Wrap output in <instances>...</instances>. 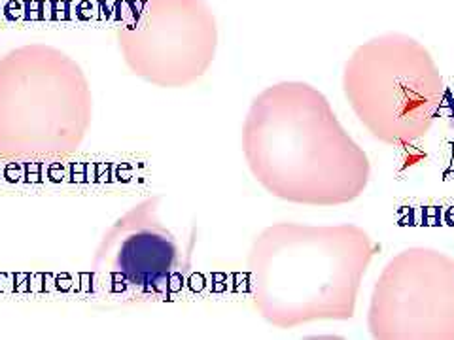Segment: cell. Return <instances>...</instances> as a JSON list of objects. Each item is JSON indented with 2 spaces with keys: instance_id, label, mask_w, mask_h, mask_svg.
Here are the masks:
<instances>
[{
  "instance_id": "obj_1",
  "label": "cell",
  "mask_w": 454,
  "mask_h": 340,
  "mask_svg": "<svg viewBox=\"0 0 454 340\" xmlns=\"http://www.w3.org/2000/svg\"><path fill=\"white\" fill-rule=\"evenodd\" d=\"M93 119L82 66L47 43H27L0 61V155L51 161L80 149Z\"/></svg>"
},
{
  "instance_id": "obj_2",
  "label": "cell",
  "mask_w": 454,
  "mask_h": 340,
  "mask_svg": "<svg viewBox=\"0 0 454 340\" xmlns=\"http://www.w3.org/2000/svg\"><path fill=\"white\" fill-rule=\"evenodd\" d=\"M117 42L135 76L161 87L180 85L210 59L214 17L203 0H140L119 23Z\"/></svg>"
},
{
  "instance_id": "obj_3",
  "label": "cell",
  "mask_w": 454,
  "mask_h": 340,
  "mask_svg": "<svg viewBox=\"0 0 454 340\" xmlns=\"http://www.w3.org/2000/svg\"><path fill=\"white\" fill-rule=\"evenodd\" d=\"M180 250L157 219V198L135 204L104 233L91 261L95 285L117 300L167 297L180 278Z\"/></svg>"
}]
</instances>
